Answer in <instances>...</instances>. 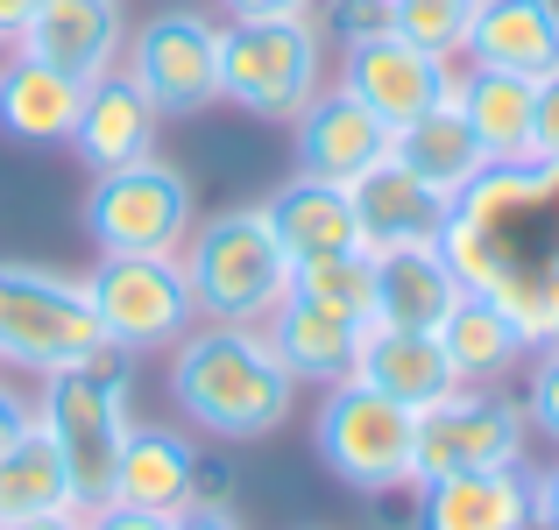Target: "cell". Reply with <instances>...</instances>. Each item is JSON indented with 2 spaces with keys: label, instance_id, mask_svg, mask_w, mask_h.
Instances as JSON below:
<instances>
[{
  "label": "cell",
  "instance_id": "37",
  "mask_svg": "<svg viewBox=\"0 0 559 530\" xmlns=\"http://www.w3.org/2000/svg\"><path fill=\"white\" fill-rule=\"evenodd\" d=\"M227 495H234V467L199 453V503H227Z\"/></svg>",
  "mask_w": 559,
  "mask_h": 530
},
{
  "label": "cell",
  "instance_id": "16",
  "mask_svg": "<svg viewBox=\"0 0 559 530\" xmlns=\"http://www.w3.org/2000/svg\"><path fill=\"white\" fill-rule=\"evenodd\" d=\"M411 495H418V530H532V467L439 474Z\"/></svg>",
  "mask_w": 559,
  "mask_h": 530
},
{
  "label": "cell",
  "instance_id": "31",
  "mask_svg": "<svg viewBox=\"0 0 559 530\" xmlns=\"http://www.w3.org/2000/svg\"><path fill=\"white\" fill-rule=\"evenodd\" d=\"M532 164L559 170V71L532 85Z\"/></svg>",
  "mask_w": 559,
  "mask_h": 530
},
{
  "label": "cell",
  "instance_id": "40",
  "mask_svg": "<svg viewBox=\"0 0 559 530\" xmlns=\"http://www.w3.org/2000/svg\"><path fill=\"white\" fill-rule=\"evenodd\" d=\"M0 530H79V517H22V523H0Z\"/></svg>",
  "mask_w": 559,
  "mask_h": 530
},
{
  "label": "cell",
  "instance_id": "22",
  "mask_svg": "<svg viewBox=\"0 0 559 530\" xmlns=\"http://www.w3.org/2000/svg\"><path fill=\"white\" fill-rule=\"evenodd\" d=\"M355 382L404 410L439 403L447 389H461L447 368L439 333H411V326H361V353H355Z\"/></svg>",
  "mask_w": 559,
  "mask_h": 530
},
{
  "label": "cell",
  "instance_id": "28",
  "mask_svg": "<svg viewBox=\"0 0 559 530\" xmlns=\"http://www.w3.org/2000/svg\"><path fill=\"white\" fill-rule=\"evenodd\" d=\"M298 298L326 304L341 318H376V248H355V255H326V262H298Z\"/></svg>",
  "mask_w": 559,
  "mask_h": 530
},
{
  "label": "cell",
  "instance_id": "33",
  "mask_svg": "<svg viewBox=\"0 0 559 530\" xmlns=\"http://www.w3.org/2000/svg\"><path fill=\"white\" fill-rule=\"evenodd\" d=\"M28 424H36V396H28V389H14V382L0 375V453H8L14 438L28 432Z\"/></svg>",
  "mask_w": 559,
  "mask_h": 530
},
{
  "label": "cell",
  "instance_id": "13",
  "mask_svg": "<svg viewBox=\"0 0 559 530\" xmlns=\"http://www.w3.org/2000/svg\"><path fill=\"white\" fill-rule=\"evenodd\" d=\"M347 198H355V219H361V233H369V248H439V233L461 213V198H453L447 184L418 177L411 164H396V156H382L376 170H361L355 184H347Z\"/></svg>",
  "mask_w": 559,
  "mask_h": 530
},
{
  "label": "cell",
  "instance_id": "29",
  "mask_svg": "<svg viewBox=\"0 0 559 530\" xmlns=\"http://www.w3.org/2000/svg\"><path fill=\"white\" fill-rule=\"evenodd\" d=\"M475 8H481V0H390V28L404 43H418V50L461 64L467 28H475Z\"/></svg>",
  "mask_w": 559,
  "mask_h": 530
},
{
  "label": "cell",
  "instance_id": "3",
  "mask_svg": "<svg viewBox=\"0 0 559 530\" xmlns=\"http://www.w3.org/2000/svg\"><path fill=\"white\" fill-rule=\"evenodd\" d=\"M128 368L135 353L121 347H99L85 368H57V375H36V424L50 432L57 460H64L71 481V503L99 509L114 503V467H121L128 446V424H135V403H128Z\"/></svg>",
  "mask_w": 559,
  "mask_h": 530
},
{
  "label": "cell",
  "instance_id": "14",
  "mask_svg": "<svg viewBox=\"0 0 559 530\" xmlns=\"http://www.w3.org/2000/svg\"><path fill=\"white\" fill-rule=\"evenodd\" d=\"M156 142H164V113H156V99L114 64L107 79L85 85L79 128H71L64 149L79 156L93 177H107V170H128V164H142V156H156Z\"/></svg>",
  "mask_w": 559,
  "mask_h": 530
},
{
  "label": "cell",
  "instance_id": "18",
  "mask_svg": "<svg viewBox=\"0 0 559 530\" xmlns=\"http://www.w3.org/2000/svg\"><path fill=\"white\" fill-rule=\"evenodd\" d=\"M79 107H85V79L50 71L22 50L0 57V135L8 142H22V149H64L71 128H79Z\"/></svg>",
  "mask_w": 559,
  "mask_h": 530
},
{
  "label": "cell",
  "instance_id": "24",
  "mask_svg": "<svg viewBox=\"0 0 559 530\" xmlns=\"http://www.w3.org/2000/svg\"><path fill=\"white\" fill-rule=\"evenodd\" d=\"M439 347H447L453 382H467V389H496V382L524 375V361H532V340L518 333V318L496 298H481V290H467V298L439 318Z\"/></svg>",
  "mask_w": 559,
  "mask_h": 530
},
{
  "label": "cell",
  "instance_id": "2",
  "mask_svg": "<svg viewBox=\"0 0 559 530\" xmlns=\"http://www.w3.org/2000/svg\"><path fill=\"white\" fill-rule=\"evenodd\" d=\"M199 326H270L276 304L298 290V262L284 255L262 205H227L199 213V227L178 248Z\"/></svg>",
  "mask_w": 559,
  "mask_h": 530
},
{
  "label": "cell",
  "instance_id": "36",
  "mask_svg": "<svg viewBox=\"0 0 559 530\" xmlns=\"http://www.w3.org/2000/svg\"><path fill=\"white\" fill-rule=\"evenodd\" d=\"M170 530H248L234 517V503H191L185 517H170Z\"/></svg>",
  "mask_w": 559,
  "mask_h": 530
},
{
  "label": "cell",
  "instance_id": "23",
  "mask_svg": "<svg viewBox=\"0 0 559 530\" xmlns=\"http://www.w3.org/2000/svg\"><path fill=\"white\" fill-rule=\"evenodd\" d=\"M461 64L518 71V79L559 71V0H481Z\"/></svg>",
  "mask_w": 559,
  "mask_h": 530
},
{
  "label": "cell",
  "instance_id": "1",
  "mask_svg": "<svg viewBox=\"0 0 559 530\" xmlns=\"http://www.w3.org/2000/svg\"><path fill=\"white\" fill-rule=\"evenodd\" d=\"M164 389L191 432L219 446H262L298 410V382L262 340V326H191L164 353Z\"/></svg>",
  "mask_w": 559,
  "mask_h": 530
},
{
  "label": "cell",
  "instance_id": "35",
  "mask_svg": "<svg viewBox=\"0 0 559 530\" xmlns=\"http://www.w3.org/2000/svg\"><path fill=\"white\" fill-rule=\"evenodd\" d=\"M532 530H559V460L532 467Z\"/></svg>",
  "mask_w": 559,
  "mask_h": 530
},
{
  "label": "cell",
  "instance_id": "12",
  "mask_svg": "<svg viewBox=\"0 0 559 530\" xmlns=\"http://www.w3.org/2000/svg\"><path fill=\"white\" fill-rule=\"evenodd\" d=\"M390 142H396V128L376 121L355 93H341L326 79L312 93V107L290 121V170L319 177V184H355L361 170H376L390 156Z\"/></svg>",
  "mask_w": 559,
  "mask_h": 530
},
{
  "label": "cell",
  "instance_id": "20",
  "mask_svg": "<svg viewBox=\"0 0 559 530\" xmlns=\"http://www.w3.org/2000/svg\"><path fill=\"white\" fill-rule=\"evenodd\" d=\"M532 85L538 79H518V71L453 64V107H461L467 135L481 142L489 170L532 164Z\"/></svg>",
  "mask_w": 559,
  "mask_h": 530
},
{
  "label": "cell",
  "instance_id": "39",
  "mask_svg": "<svg viewBox=\"0 0 559 530\" xmlns=\"http://www.w3.org/2000/svg\"><path fill=\"white\" fill-rule=\"evenodd\" d=\"M36 8H43V0H0V43H14V36H22Z\"/></svg>",
  "mask_w": 559,
  "mask_h": 530
},
{
  "label": "cell",
  "instance_id": "5",
  "mask_svg": "<svg viewBox=\"0 0 559 530\" xmlns=\"http://www.w3.org/2000/svg\"><path fill=\"white\" fill-rule=\"evenodd\" d=\"M312 453L333 481L355 495H411L418 489V410L390 403V396L361 389L355 375L319 389L312 410Z\"/></svg>",
  "mask_w": 559,
  "mask_h": 530
},
{
  "label": "cell",
  "instance_id": "6",
  "mask_svg": "<svg viewBox=\"0 0 559 530\" xmlns=\"http://www.w3.org/2000/svg\"><path fill=\"white\" fill-rule=\"evenodd\" d=\"M107 347V326L93 312V284L43 262H0V361L22 375L85 368Z\"/></svg>",
  "mask_w": 559,
  "mask_h": 530
},
{
  "label": "cell",
  "instance_id": "34",
  "mask_svg": "<svg viewBox=\"0 0 559 530\" xmlns=\"http://www.w3.org/2000/svg\"><path fill=\"white\" fill-rule=\"evenodd\" d=\"M79 530H170V517H150V509H128V503H99L79 517Z\"/></svg>",
  "mask_w": 559,
  "mask_h": 530
},
{
  "label": "cell",
  "instance_id": "38",
  "mask_svg": "<svg viewBox=\"0 0 559 530\" xmlns=\"http://www.w3.org/2000/svg\"><path fill=\"white\" fill-rule=\"evenodd\" d=\"M326 0H219V14H319Z\"/></svg>",
  "mask_w": 559,
  "mask_h": 530
},
{
  "label": "cell",
  "instance_id": "4",
  "mask_svg": "<svg viewBox=\"0 0 559 530\" xmlns=\"http://www.w3.org/2000/svg\"><path fill=\"white\" fill-rule=\"evenodd\" d=\"M326 79V14H219V99L234 113L290 128Z\"/></svg>",
  "mask_w": 559,
  "mask_h": 530
},
{
  "label": "cell",
  "instance_id": "17",
  "mask_svg": "<svg viewBox=\"0 0 559 530\" xmlns=\"http://www.w3.org/2000/svg\"><path fill=\"white\" fill-rule=\"evenodd\" d=\"M114 503L150 509V517H185L199 503V446L178 424H128L121 467H114Z\"/></svg>",
  "mask_w": 559,
  "mask_h": 530
},
{
  "label": "cell",
  "instance_id": "8",
  "mask_svg": "<svg viewBox=\"0 0 559 530\" xmlns=\"http://www.w3.org/2000/svg\"><path fill=\"white\" fill-rule=\"evenodd\" d=\"M121 71L156 99L164 121H199L219 107V22L205 8H156L128 28Z\"/></svg>",
  "mask_w": 559,
  "mask_h": 530
},
{
  "label": "cell",
  "instance_id": "19",
  "mask_svg": "<svg viewBox=\"0 0 559 530\" xmlns=\"http://www.w3.org/2000/svg\"><path fill=\"white\" fill-rule=\"evenodd\" d=\"M262 213H270V227H276V241H284L290 262H326V255H355V248H369L347 184H319V177L290 170L284 184L262 198Z\"/></svg>",
  "mask_w": 559,
  "mask_h": 530
},
{
  "label": "cell",
  "instance_id": "26",
  "mask_svg": "<svg viewBox=\"0 0 559 530\" xmlns=\"http://www.w3.org/2000/svg\"><path fill=\"white\" fill-rule=\"evenodd\" d=\"M390 156H396V164H411L418 177H432V184H447L453 198H461V191L475 184L481 170H489V156H481V142L467 135L461 107H453V85H447V99H439V107H425L418 121H404V128H396Z\"/></svg>",
  "mask_w": 559,
  "mask_h": 530
},
{
  "label": "cell",
  "instance_id": "11",
  "mask_svg": "<svg viewBox=\"0 0 559 530\" xmlns=\"http://www.w3.org/2000/svg\"><path fill=\"white\" fill-rule=\"evenodd\" d=\"M333 85L355 93L376 121L404 128V121H418L425 107L447 99L453 64H447V57H432V50H418V43H404L396 28H382V36L341 43V57H333Z\"/></svg>",
  "mask_w": 559,
  "mask_h": 530
},
{
  "label": "cell",
  "instance_id": "32",
  "mask_svg": "<svg viewBox=\"0 0 559 530\" xmlns=\"http://www.w3.org/2000/svg\"><path fill=\"white\" fill-rule=\"evenodd\" d=\"M333 22V36L341 43H361V36H382L390 28V0H333V8H319Z\"/></svg>",
  "mask_w": 559,
  "mask_h": 530
},
{
  "label": "cell",
  "instance_id": "10",
  "mask_svg": "<svg viewBox=\"0 0 559 530\" xmlns=\"http://www.w3.org/2000/svg\"><path fill=\"white\" fill-rule=\"evenodd\" d=\"M475 467H532V418L524 403L496 389H447L418 410V481L475 474Z\"/></svg>",
  "mask_w": 559,
  "mask_h": 530
},
{
  "label": "cell",
  "instance_id": "27",
  "mask_svg": "<svg viewBox=\"0 0 559 530\" xmlns=\"http://www.w3.org/2000/svg\"><path fill=\"white\" fill-rule=\"evenodd\" d=\"M22 517H79L64 460H57L43 424H28V432L0 453V523H22Z\"/></svg>",
  "mask_w": 559,
  "mask_h": 530
},
{
  "label": "cell",
  "instance_id": "25",
  "mask_svg": "<svg viewBox=\"0 0 559 530\" xmlns=\"http://www.w3.org/2000/svg\"><path fill=\"white\" fill-rule=\"evenodd\" d=\"M467 298V284L447 269L439 248H376V318L369 326L439 333V318Z\"/></svg>",
  "mask_w": 559,
  "mask_h": 530
},
{
  "label": "cell",
  "instance_id": "30",
  "mask_svg": "<svg viewBox=\"0 0 559 530\" xmlns=\"http://www.w3.org/2000/svg\"><path fill=\"white\" fill-rule=\"evenodd\" d=\"M524 418H532V438H546L559 453V340L532 347V361H524Z\"/></svg>",
  "mask_w": 559,
  "mask_h": 530
},
{
  "label": "cell",
  "instance_id": "21",
  "mask_svg": "<svg viewBox=\"0 0 559 530\" xmlns=\"http://www.w3.org/2000/svg\"><path fill=\"white\" fill-rule=\"evenodd\" d=\"M262 340L276 347V361L290 368L298 389H333V382L355 375L361 318H341V312H326V304H312V298L290 290V298L276 304V318L262 326Z\"/></svg>",
  "mask_w": 559,
  "mask_h": 530
},
{
  "label": "cell",
  "instance_id": "7",
  "mask_svg": "<svg viewBox=\"0 0 559 530\" xmlns=\"http://www.w3.org/2000/svg\"><path fill=\"white\" fill-rule=\"evenodd\" d=\"M191 227H199V191L164 149L93 177L85 191V233L99 255H178Z\"/></svg>",
  "mask_w": 559,
  "mask_h": 530
},
{
  "label": "cell",
  "instance_id": "9",
  "mask_svg": "<svg viewBox=\"0 0 559 530\" xmlns=\"http://www.w3.org/2000/svg\"><path fill=\"white\" fill-rule=\"evenodd\" d=\"M93 312L107 326V340L121 353H170L199 326V304H191L185 262L178 255H99L93 262Z\"/></svg>",
  "mask_w": 559,
  "mask_h": 530
},
{
  "label": "cell",
  "instance_id": "41",
  "mask_svg": "<svg viewBox=\"0 0 559 530\" xmlns=\"http://www.w3.org/2000/svg\"><path fill=\"white\" fill-rule=\"evenodd\" d=\"M0 57H8V43H0Z\"/></svg>",
  "mask_w": 559,
  "mask_h": 530
},
{
  "label": "cell",
  "instance_id": "15",
  "mask_svg": "<svg viewBox=\"0 0 559 530\" xmlns=\"http://www.w3.org/2000/svg\"><path fill=\"white\" fill-rule=\"evenodd\" d=\"M121 43H128L121 0H43L8 50H22V57H36V64L71 71V79L93 85L121 64Z\"/></svg>",
  "mask_w": 559,
  "mask_h": 530
}]
</instances>
